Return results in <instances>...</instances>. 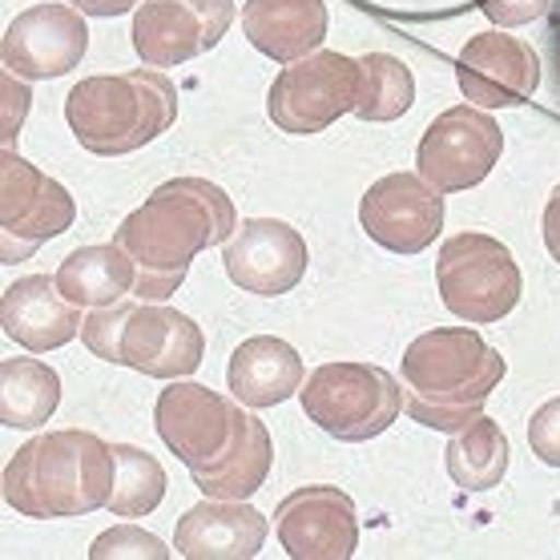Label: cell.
I'll use <instances>...</instances> for the list:
<instances>
[{
    "instance_id": "cell-1",
    "label": "cell",
    "mask_w": 560,
    "mask_h": 560,
    "mask_svg": "<svg viewBox=\"0 0 560 560\" xmlns=\"http://www.w3.org/2000/svg\"><path fill=\"white\" fill-rule=\"evenodd\" d=\"M234 230L238 214L222 186L206 178L162 182L114 234V243L138 267L133 299H170L190 275L194 255H202L206 246H226Z\"/></svg>"
},
{
    "instance_id": "cell-2",
    "label": "cell",
    "mask_w": 560,
    "mask_h": 560,
    "mask_svg": "<svg viewBox=\"0 0 560 560\" xmlns=\"http://www.w3.org/2000/svg\"><path fill=\"white\" fill-rule=\"evenodd\" d=\"M504 355L471 327H435L411 339L399 363L404 411L432 432H459L485 416L488 395L504 380Z\"/></svg>"
},
{
    "instance_id": "cell-3",
    "label": "cell",
    "mask_w": 560,
    "mask_h": 560,
    "mask_svg": "<svg viewBox=\"0 0 560 560\" xmlns=\"http://www.w3.org/2000/svg\"><path fill=\"white\" fill-rule=\"evenodd\" d=\"M117 480L114 447L102 435L65 428L16 447L4 468V504L33 521H69L109 509Z\"/></svg>"
},
{
    "instance_id": "cell-4",
    "label": "cell",
    "mask_w": 560,
    "mask_h": 560,
    "mask_svg": "<svg viewBox=\"0 0 560 560\" xmlns=\"http://www.w3.org/2000/svg\"><path fill=\"white\" fill-rule=\"evenodd\" d=\"M65 121L90 153L121 158L178 121V90L162 69L85 77L65 97Z\"/></svg>"
},
{
    "instance_id": "cell-5",
    "label": "cell",
    "mask_w": 560,
    "mask_h": 560,
    "mask_svg": "<svg viewBox=\"0 0 560 560\" xmlns=\"http://www.w3.org/2000/svg\"><path fill=\"white\" fill-rule=\"evenodd\" d=\"M81 339L97 359L133 368L150 380H186L202 368L206 355V335L190 315L145 299H121L90 311Z\"/></svg>"
},
{
    "instance_id": "cell-6",
    "label": "cell",
    "mask_w": 560,
    "mask_h": 560,
    "mask_svg": "<svg viewBox=\"0 0 560 560\" xmlns=\"http://www.w3.org/2000/svg\"><path fill=\"white\" fill-rule=\"evenodd\" d=\"M299 395L306 420L343 444L383 435L404 408L399 380L375 363H323L306 375Z\"/></svg>"
},
{
    "instance_id": "cell-7",
    "label": "cell",
    "mask_w": 560,
    "mask_h": 560,
    "mask_svg": "<svg viewBox=\"0 0 560 560\" xmlns=\"http://www.w3.org/2000/svg\"><path fill=\"white\" fill-rule=\"evenodd\" d=\"M440 299L464 323H500L521 303V267L512 250L492 234H456L435 258Z\"/></svg>"
},
{
    "instance_id": "cell-8",
    "label": "cell",
    "mask_w": 560,
    "mask_h": 560,
    "mask_svg": "<svg viewBox=\"0 0 560 560\" xmlns=\"http://www.w3.org/2000/svg\"><path fill=\"white\" fill-rule=\"evenodd\" d=\"M153 423L162 444L186 464L190 471L218 468L222 459L234 452V444L246 435L250 411L238 408V399L206 387V383L182 380L162 395H158V408H153Z\"/></svg>"
},
{
    "instance_id": "cell-9",
    "label": "cell",
    "mask_w": 560,
    "mask_h": 560,
    "mask_svg": "<svg viewBox=\"0 0 560 560\" xmlns=\"http://www.w3.org/2000/svg\"><path fill=\"white\" fill-rule=\"evenodd\" d=\"M359 61L335 49H318L291 61L267 93V114L282 133H323L343 114H355Z\"/></svg>"
},
{
    "instance_id": "cell-10",
    "label": "cell",
    "mask_w": 560,
    "mask_h": 560,
    "mask_svg": "<svg viewBox=\"0 0 560 560\" xmlns=\"http://www.w3.org/2000/svg\"><path fill=\"white\" fill-rule=\"evenodd\" d=\"M77 222L73 194L49 174H40L33 162H25L16 150H4L0 158V226H4V246L0 262H25L40 243L61 238Z\"/></svg>"
},
{
    "instance_id": "cell-11",
    "label": "cell",
    "mask_w": 560,
    "mask_h": 560,
    "mask_svg": "<svg viewBox=\"0 0 560 560\" xmlns=\"http://www.w3.org/2000/svg\"><path fill=\"white\" fill-rule=\"evenodd\" d=\"M504 133L480 105H452L423 129L416 174L440 194H464L497 170Z\"/></svg>"
},
{
    "instance_id": "cell-12",
    "label": "cell",
    "mask_w": 560,
    "mask_h": 560,
    "mask_svg": "<svg viewBox=\"0 0 560 560\" xmlns=\"http://www.w3.org/2000/svg\"><path fill=\"white\" fill-rule=\"evenodd\" d=\"M234 0H141L133 13V49L145 65L166 69L202 57L226 37Z\"/></svg>"
},
{
    "instance_id": "cell-13",
    "label": "cell",
    "mask_w": 560,
    "mask_h": 560,
    "mask_svg": "<svg viewBox=\"0 0 560 560\" xmlns=\"http://www.w3.org/2000/svg\"><path fill=\"white\" fill-rule=\"evenodd\" d=\"M359 226L392 255H420L444 230V194L420 174H387L363 194Z\"/></svg>"
},
{
    "instance_id": "cell-14",
    "label": "cell",
    "mask_w": 560,
    "mask_h": 560,
    "mask_svg": "<svg viewBox=\"0 0 560 560\" xmlns=\"http://www.w3.org/2000/svg\"><path fill=\"white\" fill-rule=\"evenodd\" d=\"M275 536L294 560H351L359 548L355 500L335 485H303L275 509Z\"/></svg>"
},
{
    "instance_id": "cell-15",
    "label": "cell",
    "mask_w": 560,
    "mask_h": 560,
    "mask_svg": "<svg viewBox=\"0 0 560 560\" xmlns=\"http://www.w3.org/2000/svg\"><path fill=\"white\" fill-rule=\"evenodd\" d=\"M85 49L90 28L73 4H33L9 21L0 40V61L25 81H52L77 69Z\"/></svg>"
},
{
    "instance_id": "cell-16",
    "label": "cell",
    "mask_w": 560,
    "mask_h": 560,
    "mask_svg": "<svg viewBox=\"0 0 560 560\" xmlns=\"http://www.w3.org/2000/svg\"><path fill=\"white\" fill-rule=\"evenodd\" d=\"M306 243L303 234L279 218H246L234 230V238L222 246V267L238 291L250 294H287L306 275Z\"/></svg>"
},
{
    "instance_id": "cell-17",
    "label": "cell",
    "mask_w": 560,
    "mask_h": 560,
    "mask_svg": "<svg viewBox=\"0 0 560 560\" xmlns=\"http://www.w3.org/2000/svg\"><path fill=\"white\" fill-rule=\"evenodd\" d=\"M464 97L480 109H512L540 90V57L512 33H476L456 61Z\"/></svg>"
},
{
    "instance_id": "cell-18",
    "label": "cell",
    "mask_w": 560,
    "mask_h": 560,
    "mask_svg": "<svg viewBox=\"0 0 560 560\" xmlns=\"http://www.w3.org/2000/svg\"><path fill=\"white\" fill-rule=\"evenodd\" d=\"M0 327L25 351L45 355V351L73 343L85 327V315L73 299H65V291L57 287V275H28V279H16L4 287Z\"/></svg>"
},
{
    "instance_id": "cell-19",
    "label": "cell",
    "mask_w": 560,
    "mask_h": 560,
    "mask_svg": "<svg viewBox=\"0 0 560 560\" xmlns=\"http://www.w3.org/2000/svg\"><path fill=\"white\" fill-rule=\"evenodd\" d=\"M270 524L246 500L206 497L186 509L174 528V552L186 560H255L267 545Z\"/></svg>"
},
{
    "instance_id": "cell-20",
    "label": "cell",
    "mask_w": 560,
    "mask_h": 560,
    "mask_svg": "<svg viewBox=\"0 0 560 560\" xmlns=\"http://www.w3.org/2000/svg\"><path fill=\"white\" fill-rule=\"evenodd\" d=\"M226 387L243 408H275L303 392V355L279 335H255L234 347Z\"/></svg>"
},
{
    "instance_id": "cell-21",
    "label": "cell",
    "mask_w": 560,
    "mask_h": 560,
    "mask_svg": "<svg viewBox=\"0 0 560 560\" xmlns=\"http://www.w3.org/2000/svg\"><path fill=\"white\" fill-rule=\"evenodd\" d=\"M243 33L270 61H303L318 52L327 37V4L323 0H246Z\"/></svg>"
},
{
    "instance_id": "cell-22",
    "label": "cell",
    "mask_w": 560,
    "mask_h": 560,
    "mask_svg": "<svg viewBox=\"0 0 560 560\" xmlns=\"http://www.w3.org/2000/svg\"><path fill=\"white\" fill-rule=\"evenodd\" d=\"M57 287L81 311L85 306L97 311V306H114L138 291V267L117 243L81 246L73 255H65V262L57 267Z\"/></svg>"
},
{
    "instance_id": "cell-23",
    "label": "cell",
    "mask_w": 560,
    "mask_h": 560,
    "mask_svg": "<svg viewBox=\"0 0 560 560\" xmlns=\"http://www.w3.org/2000/svg\"><path fill=\"white\" fill-rule=\"evenodd\" d=\"M61 404V375L40 359L13 355L0 363V423L33 432Z\"/></svg>"
},
{
    "instance_id": "cell-24",
    "label": "cell",
    "mask_w": 560,
    "mask_h": 560,
    "mask_svg": "<svg viewBox=\"0 0 560 560\" xmlns=\"http://www.w3.org/2000/svg\"><path fill=\"white\" fill-rule=\"evenodd\" d=\"M444 464L456 488H464V492H488L509 471V435L500 432L497 420L476 416L459 432H452V440L444 447Z\"/></svg>"
},
{
    "instance_id": "cell-25",
    "label": "cell",
    "mask_w": 560,
    "mask_h": 560,
    "mask_svg": "<svg viewBox=\"0 0 560 560\" xmlns=\"http://www.w3.org/2000/svg\"><path fill=\"white\" fill-rule=\"evenodd\" d=\"M270 464H275V444H270L267 423L258 420V416H250V423H246V435L234 444V452H230L218 468L190 471V480L198 485V492H202V497L250 500L258 488L267 485Z\"/></svg>"
},
{
    "instance_id": "cell-26",
    "label": "cell",
    "mask_w": 560,
    "mask_h": 560,
    "mask_svg": "<svg viewBox=\"0 0 560 560\" xmlns=\"http://www.w3.org/2000/svg\"><path fill=\"white\" fill-rule=\"evenodd\" d=\"M416 105V77L392 52H368L359 61V102L363 121H395Z\"/></svg>"
},
{
    "instance_id": "cell-27",
    "label": "cell",
    "mask_w": 560,
    "mask_h": 560,
    "mask_svg": "<svg viewBox=\"0 0 560 560\" xmlns=\"http://www.w3.org/2000/svg\"><path fill=\"white\" fill-rule=\"evenodd\" d=\"M117 459V480L114 497H109V512L114 516H150L162 497H166V468L133 444H109Z\"/></svg>"
},
{
    "instance_id": "cell-28",
    "label": "cell",
    "mask_w": 560,
    "mask_h": 560,
    "mask_svg": "<svg viewBox=\"0 0 560 560\" xmlns=\"http://www.w3.org/2000/svg\"><path fill=\"white\" fill-rule=\"evenodd\" d=\"M93 560H166L170 548L153 533L138 528V524H117L109 533H102L90 548Z\"/></svg>"
},
{
    "instance_id": "cell-29",
    "label": "cell",
    "mask_w": 560,
    "mask_h": 560,
    "mask_svg": "<svg viewBox=\"0 0 560 560\" xmlns=\"http://www.w3.org/2000/svg\"><path fill=\"white\" fill-rule=\"evenodd\" d=\"M528 447L536 452L540 464L560 468V395L533 411V420H528Z\"/></svg>"
},
{
    "instance_id": "cell-30",
    "label": "cell",
    "mask_w": 560,
    "mask_h": 560,
    "mask_svg": "<svg viewBox=\"0 0 560 560\" xmlns=\"http://www.w3.org/2000/svg\"><path fill=\"white\" fill-rule=\"evenodd\" d=\"M480 13L488 21H497L500 28H516V25H533L552 9V0H476Z\"/></svg>"
},
{
    "instance_id": "cell-31",
    "label": "cell",
    "mask_w": 560,
    "mask_h": 560,
    "mask_svg": "<svg viewBox=\"0 0 560 560\" xmlns=\"http://www.w3.org/2000/svg\"><path fill=\"white\" fill-rule=\"evenodd\" d=\"M4 150H13L16 138H21V126H25V114H28V90H25V77H16L4 69Z\"/></svg>"
},
{
    "instance_id": "cell-32",
    "label": "cell",
    "mask_w": 560,
    "mask_h": 560,
    "mask_svg": "<svg viewBox=\"0 0 560 560\" xmlns=\"http://www.w3.org/2000/svg\"><path fill=\"white\" fill-rule=\"evenodd\" d=\"M69 4L85 16H126L138 9L141 0H69Z\"/></svg>"
},
{
    "instance_id": "cell-33",
    "label": "cell",
    "mask_w": 560,
    "mask_h": 560,
    "mask_svg": "<svg viewBox=\"0 0 560 560\" xmlns=\"http://www.w3.org/2000/svg\"><path fill=\"white\" fill-rule=\"evenodd\" d=\"M545 246H548V255L560 262V186L552 190V198H548V206H545Z\"/></svg>"
},
{
    "instance_id": "cell-34",
    "label": "cell",
    "mask_w": 560,
    "mask_h": 560,
    "mask_svg": "<svg viewBox=\"0 0 560 560\" xmlns=\"http://www.w3.org/2000/svg\"><path fill=\"white\" fill-rule=\"evenodd\" d=\"M552 45H557V93H560V25H557V37H552Z\"/></svg>"
}]
</instances>
